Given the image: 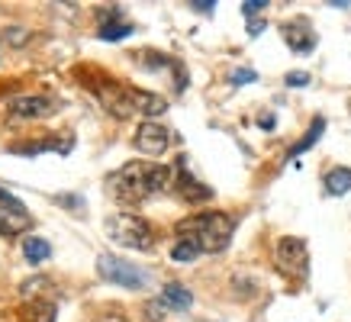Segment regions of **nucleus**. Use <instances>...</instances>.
<instances>
[{
  "label": "nucleus",
  "mask_w": 351,
  "mask_h": 322,
  "mask_svg": "<svg viewBox=\"0 0 351 322\" xmlns=\"http://www.w3.org/2000/svg\"><path fill=\"white\" fill-rule=\"evenodd\" d=\"M174 184V174L165 164L155 161H129L119 171H113L107 177V190L110 197H117L119 203H142L155 193L168 190Z\"/></svg>",
  "instance_id": "nucleus-1"
},
{
  "label": "nucleus",
  "mask_w": 351,
  "mask_h": 322,
  "mask_svg": "<svg viewBox=\"0 0 351 322\" xmlns=\"http://www.w3.org/2000/svg\"><path fill=\"white\" fill-rule=\"evenodd\" d=\"M97 97L107 113H113L117 119H129V116H161L168 103L165 97L152 94V90H138V87H126V84H100Z\"/></svg>",
  "instance_id": "nucleus-2"
},
{
  "label": "nucleus",
  "mask_w": 351,
  "mask_h": 322,
  "mask_svg": "<svg viewBox=\"0 0 351 322\" xmlns=\"http://www.w3.org/2000/svg\"><path fill=\"white\" fill-rule=\"evenodd\" d=\"M232 232H235V223L232 216L226 213H193L178 223V236L184 242H193L200 251H210V255L223 251L232 242Z\"/></svg>",
  "instance_id": "nucleus-3"
},
{
  "label": "nucleus",
  "mask_w": 351,
  "mask_h": 322,
  "mask_svg": "<svg viewBox=\"0 0 351 322\" xmlns=\"http://www.w3.org/2000/svg\"><path fill=\"white\" fill-rule=\"evenodd\" d=\"M107 236L117 245L132 248V251H149L155 245V229L149 225V219L136 213H113L107 219Z\"/></svg>",
  "instance_id": "nucleus-4"
},
{
  "label": "nucleus",
  "mask_w": 351,
  "mask_h": 322,
  "mask_svg": "<svg viewBox=\"0 0 351 322\" xmlns=\"http://www.w3.org/2000/svg\"><path fill=\"white\" fill-rule=\"evenodd\" d=\"M97 274L107 280V284H113V287H126V290H142L149 284V274H145V271L136 268V264H129V261H123V258H117V255L97 258Z\"/></svg>",
  "instance_id": "nucleus-5"
},
{
  "label": "nucleus",
  "mask_w": 351,
  "mask_h": 322,
  "mask_svg": "<svg viewBox=\"0 0 351 322\" xmlns=\"http://www.w3.org/2000/svg\"><path fill=\"white\" fill-rule=\"evenodd\" d=\"M274 261H277V268L284 271L287 277H297L303 280L309 274V251H306V242L303 238H280L277 242V251H274Z\"/></svg>",
  "instance_id": "nucleus-6"
},
{
  "label": "nucleus",
  "mask_w": 351,
  "mask_h": 322,
  "mask_svg": "<svg viewBox=\"0 0 351 322\" xmlns=\"http://www.w3.org/2000/svg\"><path fill=\"white\" fill-rule=\"evenodd\" d=\"M171 145V132L161 123L155 119H145V123H138V132H136V149L142 155H152V158H158L165 155Z\"/></svg>",
  "instance_id": "nucleus-7"
},
{
  "label": "nucleus",
  "mask_w": 351,
  "mask_h": 322,
  "mask_svg": "<svg viewBox=\"0 0 351 322\" xmlns=\"http://www.w3.org/2000/svg\"><path fill=\"white\" fill-rule=\"evenodd\" d=\"M174 184H178V190H181V197L187 200V203H206V200H213V190H210L206 184H200L197 177L187 174L184 158L178 161V177H174Z\"/></svg>",
  "instance_id": "nucleus-8"
},
{
  "label": "nucleus",
  "mask_w": 351,
  "mask_h": 322,
  "mask_svg": "<svg viewBox=\"0 0 351 322\" xmlns=\"http://www.w3.org/2000/svg\"><path fill=\"white\" fill-rule=\"evenodd\" d=\"M52 113H55V103L49 97L32 94V97H16L13 100V116L20 119H43V116H52Z\"/></svg>",
  "instance_id": "nucleus-9"
},
{
  "label": "nucleus",
  "mask_w": 351,
  "mask_h": 322,
  "mask_svg": "<svg viewBox=\"0 0 351 322\" xmlns=\"http://www.w3.org/2000/svg\"><path fill=\"white\" fill-rule=\"evenodd\" d=\"M32 225L29 213L23 206H3L0 203V236H20Z\"/></svg>",
  "instance_id": "nucleus-10"
},
{
  "label": "nucleus",
  "mask_w": 351,
  "mask_h": 322,
  "mask_svg": "<svg viewBox=\"0 0 351 322\" xmlns=\"http://www.w3.org/2000/svg\"><path fill=\"white\" fill-rule=\"evenodd\" d=\"M284 42L297 55H306V52H313L316 36H313V29H306L303 23H287V26H284Z\"/></svg>",
  "instance_id": "nucleus-11"
},
{
  "label": "nucleus",
  "mask_w": 351,
  "mask_h": 322,
  "mask_svg": "<svg viewBox=\"0 0 351 322\" xmlns=\"http://www.w3.org/2000/svg\"><path fill=\"white\" fill-rule=\"evenodd\" d=\"M161 300H165V306H171V310H191L193 306V293L184 284H165V290H161Z\"/></svg>",
  "instance_id": "nucleus-12"
},
{
  "label": "nucleus",
  "mask_w": 351,
  "mask_h": 322,
  "mask_svg": "<svg viewBox=\"0 0 351 322\" xmlns=\"http://www.w3.org/2000/svg\"><path fill=\"white\" fill-rule=\"evenodd\" d=\"M126 36H132V26H129V23H119V10H110L107 23L100 26V39L117 42V39H126Z\"/></svg>",
  "instance_id": "nucleus-13"
},
{
  "label": "nucleus",
  "mask_w": 351,
  "mask_h": 322,
  "mask_svg": "<svg viewBox=\"0 0 351 322\" xmlns=\"http://www.w3.org/2000/svg\"><path fill=\"white\" fill-rule=\"evenodd\" d=\"M23 255H26L29 264H43V261H49V255H52V245L39 236H29L23 242Z\"/></svg>",
  "instance_id": "nucleus-14"
},
{
  "label": "nucleus",
  "mask_w": 351,
  "mask_h": 322,
  "mask_svg": "<svg viewBox=\"0 0 351 322\" xmlns=\"http://www.w3.org/2000/svg\"><path fill=\"white\" fill-rule=\"evenodd\" d=\"M326 190H329L332 197L348 193L351 190V168H332V171L326 174Z\"/></svg>",
  "instance_id": "nucleus-15"
},
{
  "label": "nucleus",
  "mask_w": 351,
  "mask_h": 322,
  "mask_svg": "<svg viewBox=\"0 0 351 322\" xmlns=\"http://www.w3.org/2000/svg\"><path fill=\"white\" fill-rule=\"evenodd\" d=\"M322 129H326V119H322V116H316V119H313V126H309V132H306V136H303V139H300L297 145H293V149L287 151V158H297V155H303V151H306V149H313V145L319 142Z\"/></svg>",
  "instance_id": "nucleus-16"
},
{
  "label": "nucleus",
  "mask_w": 351,
  "mask_h": 322,
  "mask_svg": "<svg viewBox=\"0 0 351 322\" xmlns=\"http://www.w3.org/2000/svg\"><path fill=\"white\" fill-rule=\"evenodd\" d=\"M197 255H200V248L193 245V242H174V248H171V258L178 261V264H191V261H197Z\"/></svg>",
  "instance_id": "nucleus-17"
},
{
  "label": "nucleus",
  "mask_w": 351,
  "mask_h": 322,
  "mask_svg": "<svg viewBox=\"0 0 351 322\" xmlns=\"http://www.w3.org/2000/svg\"><path fill=\"white\" fill-rule=\"evenodd\" d=\"M165 310H168V306H165V300H161V297H158V300H149V303H145V316H149L152 322H161V319H165Z\"/></svg>",
  "instance_id": "nucleus-18"
},
{
  "label": "nucleus",
  "mask_w": 351,
  "mask_h": 322,
  "mask_svg": "<svg viewBox=\"0 0 351 322\" xmlns=\"http://www.w3.org/2000/svg\"><path fill=\"white\" fill-rule=\"evenodd\" d=\"M255 71H252V68H239V71H232V84L235 87H242V84H252V81H255Z\"/></svg>",
  "instance_id": "nucleus-19"
},
{
  "label": "nucleus",
  "mask_w": 351,
  "mask_h": 322,
  "mask_svg": "<svg viewBox=\"0 0 351 322\" xmlns=\"http://www.w3.org/2000/svg\"><path fill=\"white\" fill-rule=\"evenodd\" d=\"M267 7V0H245L242 3V13L248 16V20H255V13H261Z\"/></svg>",
  "instance_id": "nucleus-20"
},
{
  "label": "nucleus",
  "mask_w": 351,
  "mask_h": 322,
  "mask_svg": "<svg viewBox=\"0 0 351 322\" xmlns=\"http://www.w3.org/2000/svg\"><path fill=\"white\" fill-rule=\"evenodd\" d=\"M284 81H287V87H306L309 84V75H306V71H290Z\"/></svg>",
  "instance_id": "nucleus-21"
},
{
  "label": "nucleus",
  "mask_w": 351,
  "mask_h": 322,
  "mask_svg": "<svg viewBox=\"0 0 351 322\" xmlns=\"http://www.w3.org/2000/svg\"><path fill=\"white\" fill-rule=\"evenodd\" d=\"M45 284H49V280H45V277L26 280V284H23V297H32V293H39V290H43V287H45Z\"/></svg>",
  "instance_id": "nucleus-22"
},
{
  "label": "nucleus",
  "mask_w": 351,
  "mask_h": 322,
  "mask_svg": "<svg viewBox=\"0 0 351 322\" xmlns=\"http://www.w3.org/2000/svg\"><path fill=\"white\" fill-rule=\"evenodd\" d=\"M0 203H3V206H23L20 200H16V197L7 190V187H0Z\"/></svg>",
  "instance_id": "nucleus-23"
},
{
  "label": "nucleus",
  "mask_w": 351,
  "mask_h": 322,
  "mask_svg": "<svg viewBox=\"0 0 351 322\" xmlns=\"http://www.w3.org/2000/svg\"><path fill=\"white\" fill-rule=\"evenodd\" d=\"M58 203H64V206H75V210H81V206H84V200H81V197H68V193H62V197H58Z\"/></svg>",
  "instance_id": "nucleus-24"
},
{
  "label": "nucleus",
  "mask_w": 351,
  "mask_h": 322,
  "mask_svg": "<svg viewBox=\"0 0 351 322\" xmlns=\"http://www.w3.org/2000/svg\"><path fill=\"white\" fill-rule=\"evenodd\" d=\"M265 32V20H248V36L255 39V36H261Z\"/></svg>",
  "instance_id": "nucleus-25"
},
{
  "label": "nucleus",
  "mask_w": 351,
  "mask_h": 322,
  "mask_svg": "<svg viewBox=\"0 0 351 322\" xmlns=\"http://www.w3.org/2000/svg\"><path fill=\"white\" fill-rule=\"evenodd\" d=\"M274 123H277L274 113H261V116H258V126L261 129H274Z\"/></svg>",
  "instance_id": "nucleus-26"
},
{
  "label": "nucleus",
  "mask_w": 351,
  "mask_h": 322,
  "mask_svg": "<svg viewBox=\"0 0 351 322\" xmlns=\"http://www.w3.org/2000/svg\"><path fill=\"white\" fill-rule=\"evenodd\" d=\"M193 10H200V13H213V0H193Z\"/></svg>",
  "instance_id": "nucleus-27"
},
{
  "label": "nucleus",
  "mask_w": 351,
  "mask_h": 322,
  "mask_svg": "<svg viewBox=\"0 0 351 322\" xmlns=\"http://www.w3.org/2000/svg\"><path fill=\"white\" fill-rule=\"evenodd\" d=\"M104 322H126L123 316H117V312H110V316H104Z\"/></svg>",
  "instance_id": "nucleus-28"
}]
</instances>
